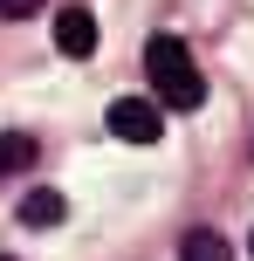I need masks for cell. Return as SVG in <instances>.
Listing matches in <instances>:
<instances>
[{"label": "cell", "mask_w": 254, "mask_h": 261, "mask_svg": "<svg viewBox=\"0 0 254 261\" xmlns=\"http://www.w3.org/2000/svg\"><path fill=\"white\" fill-rule=\"evenodd\" d=\"M35 165V138H21V130H0V179H14V172Z\"/></svg>", "instance_id": "5b68a950"}, {"label": "cell", "mask_w": 254, "mask_h": 261, "mask_svg": "<svg viewBox=\"0 0 254 261\" xmlns=\"http://www.w3.org/2000/svg\"><path fill=\"white\" fill-rule=\"evenodd\" d=\"M69 220V199L55 193V186H35V193L21 199V227H62Z\"/></svg>", "instance_id": "277c9868"}, {"label": "cell", "mask_w": 254, "mask_h": 261, "mask_svg": "<svg viewBox=\"0 0 254 261\" xmlns=\"http://www.w3.org/2000/svg\"><path fill=\"white\" fill-rule=\"evenodd\" d=\"M145 69H151V103L158 110H200L206 103V83H200V69H192L179 35H151L145 41Z\"/></svg>", "instance_id": "6da1fadb"}, {"label": "cell", "mask_w": 254, "mask_h": 261, "mask_svg": "<svg viewBox=\"0 0 254 261\" xmlns=\"http://www.w3.org/2000/svg\"><path fill=\"white\" fill-rule=\"evenodd\" d=\"M103 124H110V138H124V144H158L165 110L151 103V96H117V103L103 110Z\"/></svg>", "instance_id": "7a4b0ae2"}, {"label": "cell", "mask_w": 254, "mask_h": 261, "mask_svg": "<svg viewBox=\"0 0 254 261\" xmlns=\"http://www.w3.org/2000/svg\"><path fill=\"white\" fill-rule=\"evenodd\" d=\"M55 48H62L69 62L96 55V14L90 7H62V14H55Z\"/></svg>", "instance_id": "3957f363"}, {"label": "cell", "mask_w": 254, "mask_h": 261, "mask_svg": "<svg viewBox=\"0 0 254 261\" xmlns=\"http://www.w3.org/2000/svg\"><path fill=\"white\" fill-rule=\"evenodd\" d=\"M41 0H0V14H7V21H21V14H35Z\"/></svg>", "instance_id": "52a82bcc"}, {"label": "cell", "mask_w": 254, "mask_h": 261, "mask_svg": "<svg viewBox=\"0 0 254 261\" xmlns=\"http://www.w3.org/2000/svg\"><path fill=\"white\" fill-rule=\"evenodd\" d=\"M0 261H14V254H0Z\"/></svg>", "instance_id": "9c48e42d"}, {"label": "cell", "mask_w": 254, "mask_h": 261, "mask_svg": "<svg viewBox=\"0 0 254 261\" xmlns=\"http://www.w3.org/2000/svg\"><path fill=\"white\" fill-rule=\"evenodd\" d=\"M179 261H227V241H220L213 227H192V234L179 241Z\"/></svg>", "instance_id": "8992f818"}, {"label": "cell", "mask_w": 254, "mask_h": 261, "mask_svg": "<svg viewBox=\"0 0 254 261\" xmlns=\"http://www.w3.org/2000/svg\"><path fill=\"white\" fill-rule=\"evenodd\" d=\"M247 254H254V241H247Z\"/></svg>", "instance_id": "ba28073f"}]
</instances>
